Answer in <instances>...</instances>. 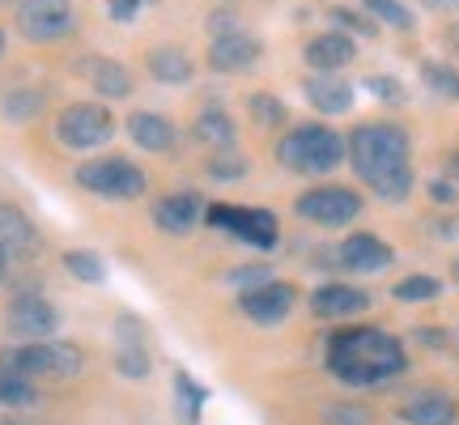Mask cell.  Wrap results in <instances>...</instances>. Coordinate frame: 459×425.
Returning <instances> with one entry per match:
<instances>
[{
    "label": "cell",
    "instance_id": "34",
    "mask_svg": "<svg viewBox=\"0 0 459 425\" xmlns=\"http://www.w3.org/2000/svg\"><path fill=\"white\" fill-rule=\"evenodd\" d=\"M251 115H255V124H264V128L285 124V107H281L273 94H255V99H251Z\"/></svg>",
    "mask_w": 459,
    "mask_h": 425
},
{
    "label": "cell",
    "instance_id": "32",
    "mask_svg": "<svg viewBox=\"0 0 459 425\" xmlns=\"http://www.w3.org/2000/svg\"><path fill=\"white\" fill-rule=\"evenodd\" d=\"M438 281L434 277H404L400 285H395V298L400 302H429V298H438Z\"/></svg>",
    "mask_w": 459,
    "mask_h": 425
},
{
    "label": "cell",
    "instance_id": "20",
    "mask_svg": "<svg viewBox=\"0 0 459 425\" xmlns=\"http://www.w3.org/2000/svg\"><path fill=\"white\" fill-rule=\"evenodd\" d=\"M307 99H311L315 111L328 115H344L353 107V85L332 77V73H319V77H307Z\"/></svg>",
    "mask_w": 459,
    "mask_h": 425
},
{
    "label": "cell",
    "instance_id": "17",
    "mask_svg": "<svg viewBox=\"0 0 459 425\" xmlns=\"http://www.w3.org/2000/svg\"><path fill=\"white\" fill-rule=\"evenodd\" d=\"M82 73L90 77V85L99 90L102 99H124V94H132V73L119 65V60L90 56V60H82Z\"/></svg>",
    "mask_w": 459,
    "mask_h": 425
},
{
    "label": "cell",
    "instance_id": "29",
    "mask_svg": "<svg viewBox=\"0 0 459 425\" xmlns=\"http://www.w3.org/2000/svg\"><path fill=\"white\" fill-rule=\"evenodd\" d=\"M370 192H375V196H383V200H404V196L412 192V170H409V166H400V170H387L383 179L370 183Z\"/></svg>",
    "mask_w": 459,
    "mask_h": 425
},
{
    "label": "cell",
    "instance_id": "44",
    "mask_svg": "<svg viewBox=\"0 0 459 425\" xmlns=\"http://www.w3.org/2000/svg\"><path fill=\"white\" fill-rule=\"evenodd\" d=\"M451 277H455V281H459V260H455V264H451Z\"/></svg>",
    "mask_w": 459,
    "mask_h": 425
},
{
    "label": "cell",
    "instance_id": "38",
    "mask_svg": "<svg viewBox=\"0 0 459 425\" xmlns=\"http://www.w3.org/2000/svg\"><path fill=\"white\" fill-rule=\"evenodd\" d=\"M370 90H375L378 99H387V102H400V99H404V90H400L395 82H387V77H370Z\"/></svg>",
    "mask_w": 459,
    "mask_h": 425
},
{
    "label": "cell",
    "instance_id": "28",
    "mask_svg": "<svg viewBox=\"0 0 459 425\" xmlns=\"http://www.w3.org/2000/svg\"><path fill=\"white\" fill-rule=\"evenodd\" d=\"M65 268L77 281H85V285H102V277H107L102 260H99V256H90V251H68V256H65Z\"/></svg>",
    "mask_w": 459,
    "mask_h": 425
},
{
    "label": "cell",
    "instance_id": "24",
    "mask_svg": "<svg viewBox=\"0 0 459 425\" xmlns=\"http://www.w3.org/2000/svg\"><path fill=\"white\" fill-rule=\"evenodd\" d=\"M34 400H39L34 378L22 375V370H17V366H9V361H0V404L22 409V404H34Z\"/></svg>",
    "mask_w": 459,
    "mask_h": 425
},
{
    "label": "cell",
    "instance_id": "7",
    "mask_svg": "<svg viewBox=\"0 0 459 425\" xmlns=\"http://www.w3.org/2000/svg\"><path fill=\"white\" fill-rule=\"evenodd\" d=\"M9 366H17L22 375H30V378H77L85 358H82V349L68 341H34L26 349H17L13 358H9Z\"/></svg>",
    "mask_w": 459,
    "mask_h": 425
},
{
    "label": "cell",
    "instance_id": "6",
    "mask_svg": "<svg viewBox=\"0 0 459 425\" xmlns=\"http://www.w3.org/2000/svg\"><path fill=\"white\" fill-rule=\"evenodd\" d=\"M13 22L30 43H56L77 30V9L73 0H17Z\"/></svg>",
    "mask_w": 459,
    "mask_h": 425
},
{
    "label": "cell",
    "instance_id": "42",
    "mask_svg": "<svg viewBox=\"0 0 459 425\" xmlns=\"http://www.w3.org/2000/svg\"><path fill=\"white\" fill-rule=\"evenodd\" d=\"M4 268H9V256H4V247H0V281H4Z\"/></svg>",
    "mask_w": 459,
    "mask_h": 425
},
{
    "label": "cell",
    "instance_id": "12",
    "mask_svg": "<svg viewBox=\"0 0 459 425\" xmlns=\"http://www.w3.org/2000/svg\"><path fill=\"white\" fill-rule=\"evenodd\" d=\"M260 60V39L247 30H226V34H213L209 43V65L217 73H234V68H251Z\"/></svg>",
    "mask_w": 459,
    "mask_h": 425
},
{
    "label": "cell",
    "instance_id": "27",
    "mask_svg": "<svg viewBox=\"0 0 459 425\" xmlns=\"http://www.w3.org/2000/svg\"><path fill=\"white\" fill-rule=\"evenodd\" d=\"M361 4H366L361 13H370L375 22H387L395 30H412V13L400 4V0H361Z\"/></svg>",
    "mask_w": 459,
    "mask_h": 425
},
{
    "label": "cell",
    "instance_id": "39",
    "mask_svg": "<svg viewBox=\"0 0 459 425\" xmlns=\"http://www.w3.org/2000/svg\"><path fill=\"white\" fill-rule=\"evenodd\" d=\"M429 196L438 200V204H451V200H455V183H429Z\"/></svg>",
    "mask_w": 459,
    "mask_h": 425
},
{
    "label": "cell",
    "instance_id": "23",
    "mask_svg": "<svg viewBox=\"0 0 459 425\" xmlns=\"http://www.w3.org/2000/svg\"><path fill=\"white\" fill-rule=\"evenodd\" d=\"M192 136L209 149H234V119L226 111H200L192 124Z\"/></svg>",
    "mask_w": 459,
    "mask_h": 425
},
{
    "label": "cell",
    "instance_id": "5",
    "mask_svg": "<svg viewBox=\"0 0 459 425\" xmlns=\"http://www.w3.org/2000/svg\"><path fill=\"white\" fill-rule=\"evenodd\" d=\"M56 136L65 149H99L115 136V119L102 102H73L56 119Z\"/></svg>",
    "mask_w": 459,
    "mask_h": 425
},
{
    "label": "cell",
    "instance_id": "37",
    "mask_svg": "<svg viewBox=\"0 0 459 425\" xmlns=\"http://www.w3.org/2000/svg\"><path fill=\"white\" fill-rule=\"evenodd\" d=\"M230 281H234V285H247V290H255V285H264V281H273V273H268V268H230Z\"/></svg>",
    "mask_w": 459,
    "mask_h": 425
},
{
    "label": "cell",
    "instance_id": "13",
    "mask_svg": "<svg viewBox=\"0 0 459 425\" xmlns=\"http://www.w3.org/2000/svg\"><path fill=\"white\" fill-rule=\"evenodd\" d=\"M0 247H4V256L9 260H22V256H34L39 251V230H34V221L26 217L22 209H13V204H0Z\"/></svg>",
    "mask_w": 459,
    "mask_h": 425
},
{
    "label": "cell",
    "instance_id": "21",
    "mask_svg": "<svg viewBox=\"0 0 459 425\" xmlns=\"http://www.w3.org/2000/svg\"><path fill=\"white\" fill-rule=\"evenodd\" d=\"M145 65L149 73L158 77L162 85H183V82H192V56L183 48H175V43H162V48H153L145 56Z\"/></svg>",
    "mask_w": 459,
    "mask_h": 425
},
{
    "label": "cell",
    "instance_id": "4",
    "mask_svg": "<svg viewBox=\"0 0 459 425\" xmlns=\"http://www.w3.org/2000/svg\"><path fill=\"white\" fill-rule=\"evenodd\" d=\"M77 183L94 196H111V200H136L149 187L145 170L128 158H99V162L77 166Z\"/></svg>",
    "mask_w": 459,
    "mask_h": 425
},
{
    "label": "cell",
    "instance_id": "18",
    "mask_svg": "<svg viewBox=\"0 0 459 425\" xmlns=\"http://www.w3.org/2000/svg\"><path fill=\"white\" fill-rule=\"evenodd\" d=\"M128 132H132V141L141 149H149V153H170L175 149V124L170 119H162V115H153V111H136L128 119Z\"/></svg>",
    "mask_w": 459,
    "mask_h": 425
},
{
    "label": "cell",
    "instance_id": "3",
    "mask_svg": "<svg viewBox=\"0 0 459 425\" xmlns=\"http://www.w3.org/2000/svg\"><path fill=\"white\" fill-rule=\"evenodd\" d=\"M344 158V141L324 124H298L277 141V162L298 175H328Z\"/></svg>",
    "mask_w": 459,
    "mask_h": 425
},
{
    "label": "cell",
    "instance_id": "15",
    "mask_svg": "<svg viewBox=\"0 0 459 425\" xmlns=\"http://www.w3.org/2000/svg\"><path fill=\"white\" fill-rule=\"evenodd\" d=\"M200 217H204V209H200L196 192H175V196H162L153 204V221H158L166 234H187Z\"/></svg>",
    "mask_w": 459,
    "mask_h": 425
},
{
    "label": "cell",
    "instance_id": "9",
    "mask_svg": "<svg viewBox=\"0 0 459 425\" xmlns=\"http://www.w3.org/2000/svg\"><path fill=\"white\" fill-rule=\"evenodd\" d=\"M358 212L361 200L349 187H311L307 196L298 200V217H307L315 226H349Z\"/></svg>",
    "mask_w": 459,
    "mask_h": 425
},
{
    "label": "cell",
    "instance_id": "40",
    "mask_svg": "<svg viewBox=\"0 0 459 425\" xmlns=\"http://www.w3.org/2000/svg\"><path fill=\"white\" fill-rule=\"evenodd\" d=\"M446 43L459 51V22H451V26H446Z\"/></svg>",
    "mask_w": 459,
    "mask_h": 425
},
{
    "label": "cell",
    "instance_id": "16",
    "mask_svg": "<svg viewBox=\"0 0 459 425\" xmlns=\"http://www.w3.org/2000/svg\"><path fill=\"white\" fill-rule=\"evenodd\" d=\"M353 56H358V43L341 30L315 34L311 43H307V65L319 68V73H336V68H344Z\"/></svg>",
    "mask_w": 459,
    "mask_h": 425
},
{
    "label": "cell",
    "instance_id": "31",
    "mask_svg": "<svg viewBox=\"0 0 459 425\" xmlns=\"http://www.w3.org/2000/svg\"><path fill=\"white\" fill-rule=\"evenodd\" d=\"M209 175L221 183H234V179H243L247 175V162L234 153V149H217L213 153V162H209Z\"/></svg>",
    "mask_w": 459,
    "mask_h": 425
},
{
    "label": "cell",
    "instance_id": "33",
    "mask_svg": "<svg viewBox=\"0 0 459 425\" xmlns=\"http://www.w3.org/2000/svg\"><path fill=\"white\" fill-rule=\"evenodd\" d=\"M332 17H336L349 34H358V39H375L378 34V26H375V17L370 13H353V9H344V4H332Z\"/></svg>",
    "mask_w": 459,
    "mask_h": 425
},
{
    "label": "cell",
    "instance_id": "14",
    "mask_svg": "<svg viewBox=\"0 0 459 425\" xmlns=\"http://www.w3.org/2000/svg\"><path fill=\"white\" fill-rule=\"evenodd\" d=\"M341 264L353 273H378L392 264V247L383 243L378 234H353L341 243Z\"/></svg>",
    "mask_w": 459,
    "mask_h": 425
},
{
    "label": "cell",
    "instance_id": "10",
    "mask_svg": "<svg viewBox=\"0 0 459 425\" xmlns=\"http://www.w3.org/2000/svg\"><path fill=\"white\" fill-rule=\"evenodd\" d=\"M60 324V315L43 294H17L9 302V332L13 336H26V341H43L51 336Z\"/></svg>",
    "mask_w": 459,
    "mask_h": 425
},
{
    "label": "cell",
    "instance_id": "41",
    "mask_svg": "<svg viewBox=\"0 0 459 425\" xmlns=\"http://www.w3.org/2000/svg\"><path fill=\"white\" fill-rule=\"evenodd\" d=\"M421 4H429V9H455L459 0H421Z\"/></svg>",
    "mask_w": 459,
    "mask_h": 425
},
{
    "label": "cell",
    "instance_id": "19",
    "mask_svg": "<svg viewBox=\"0 0 459 425\" xmlns=\"http://www.w3.org/2000/svg\"><path fill=\"white\" fill-rule=\"evenodd\" d=\"M370 307V294L361 290H349V285H324L311 294V311L319 319H336V315H358Z\"/></svg>",
    "mask_w": 459,
    "mask_h": 425
},
{
    "label": "cell",
    "instance_id": "1",
    "mask_svg": "<svg viewBox=\"0 0 459 425\" xmlns=\"http://www.w3.org/2000/svg\"><path fill=\"white\" fill-rule=\"evenodd\" d=\"M404 349L378 327H341L328 344V370L349 387H383L404 375Z\"/></svg>",
    "mask_w": 459,
    "mask_h": 425
},
{
    "label": "cell",
    "instance_id": "8",
    "mask_svg": "<svg viewBox=\"0 0 459 425\" xmlns=\"http://www.w3.org/2000/svg\"><path fill=\"white\" fill-rule=\"evenodd\" d=\"M204 221L217 230H230L234 239H243L247 247L273 251L277 247V217L264 209H238V204H213L204 209Z\"/></svg>",
    "mask_w": 459,
    "mask_h": 425
},
{
    "label": "cell",
    "instance_id": "36",
    "mask_svg": "<svg viewBox=\"0 0 459 425\" xmlns=\"http://www.w3.org/2000/svg\"><path fill=\"white\" fill-rule=\"evenodd\" d=\"M145 4L149 0H107V13H111V22H132Z\"/></svg>",
    "mask_w": 459,
    "mask_h": 425
},
{
    "label": "cell",
    "instance_id": "26",
    "mask_svg": "<svg viewBox=\"0 0 459 425\" xmlns=\"http://www.w3.org/2000/svg\"><path fill=\"white\" fill-rule=\"evenodd\" d=\"M175 395H179L183 421H196V417H200V404H204V387H200V383L187 375V370H179V375H175Z\"/></svg>",
    "mask_w": 459,
    "mask_h": 425
},
{
    "label": "cell",
    "instance_id": "22",
    "mask_svg": "<svg viewBox=\"0 0 459 425\" xmlns=\"http://www.w3.org/2000/svg\"><path fill=\"white\" fill-rule=\"evenodd\" d=\"M400 421L404 425H455L459 421V409L455 400L446 395H417L400 409Z\"/></svg>",
    "mask_w": 459,
    "mask_h": 425
},
{
    "label": "cell",
    "instance_id": "30",
    "mask_svg": "<svg viewBox=\"0 0 459 425\" xmlns=\"http://www.w3.org/2000/svg\"><path fill=\"white\" fill-rule=\"evenodd\" d=\"M0 107H4L9 119H34V115L43 111V94H39V90H17V94H9Z\"/></svg>",
    "mask_w": 459,
    "mask_h": 425
},
{
    "label": "cell",
    "instance_id": "43",
    "mask_svg": "<svg viewBox=\"0 0 459 425\" xmlns=\"http://www.w3.org/2000/svg\"><path fill=\"white\" fill-rule=\"evenodd\" d=\"M451 179L459 183V153H455V158H451Z\"/></svg>",
    "mask_w": 459,
    "mask_h": 425
},
{
    "label": "cell",
    "instance_id": "11",
    "mask_svg": "<svg viewBox=\"0 0 459 425\" xmlns=\"http://www.w3.org/2000/svg\"><path fill=\"white\" fill-rule=\"evenodd\" d=\"M294 285H281V281H264L255 290H243L238 298V307H243L247 319H255V324H281L285 315L294 311Z\"/></svg>",
    "mask_w": 459,
    "mask_h": 425
},
{
    "label": "cell",
    "instance_id": "35",
    "mask_svg": "<svg viewBox=\"0 0 459 425\" xmlns=\"http://www.w3.org/2000/svg\"><path fill=\"white\" fill-rule=\"evenodd\" d=\"M324 421L328 425H370V412L353 409V404H332V409L324 412Z\"/></svg>",
    "mask_w": 459,
    "mask_h": 425
},
{
    "label": "cell",
    "instance_id": "25",
    "mask_svg": "<svg viewBox=\"0 0 459 425\" xmlns=\"http://www.w3.org/2000/svg\"><path fill=\"white\" fill-rule=\"evenodd\" d=\"M421 77L434 94H443V99H459V68L451 65H438V60H426L421 65Z\"/></svg>",
    "mask_w": 459,
    "mask_h": 425
},
{
    "label": "cell",
    "instance_id": "2",
    "mask_svg": "<svg viewBox=\"0 0 459 425\" xmlns=\"http://www.w3.org/2000/svg\"><path fill=\"white\" fill-rule=\"evenodd\" d=\"M349 158L366 183L383 179L387 170L409 166V132L395 128V124H361L349 136Z\"/></svg>",
    "mask_w": 459,
    "mask_h": 425
}]
</instances>
